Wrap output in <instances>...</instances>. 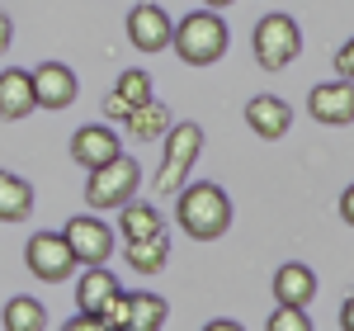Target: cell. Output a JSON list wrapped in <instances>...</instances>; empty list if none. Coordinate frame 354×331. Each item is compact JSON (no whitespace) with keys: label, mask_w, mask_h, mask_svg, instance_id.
Wrapping results in <instances>:
<instances>
[{"label":"cell","mask_w":354,"mask_h":331,"mask_svg":"<svg viewBox=\"0 0 354 331\" xmlns=\"http://www.w3.org/2000/svg\"><path fill=\"white\" fill-rule=\"evenodd\" d=\"M203 152V128L198 123H170L161 138V170H156V190L180 194L189 185V170Z\"/></svg>","instance_id":"3"},{"label":"cell","mask_w":354,"mask_h":331,"mask_svg":"<svg viewBox=\"0 0 354 331\" xmlns=\"http://www.w3.org/2000/svg\"><path fill=\"white\" fill-rule=\"evenodd\" d=\"M104 114H109V118H123V123H128V114H133V109H128V105H123V100H118V95L109 90V95H104Z\"/></svg>","instance_id":"27"},{"label":"cell","mask_w":354,"mask_h":331,"mask_svg":"<svg viewBox=\"0 0 354 331\" xmlns=\"http://www.w3.org/2000/svg\"><path fill=\"white\" fill-rule=\"evenodd\" d=\"M33 213V185L0 170V222H28Z\"/></svg>","instance_id":"17"},{"label":"cell","mask_w":354,"mask_h":331,"mask_svg":"<svg viewBox=\"0 0 354 331\" xmlns=\"http://www.w3.org/2000/svg\"><path fill=\"white\" fill-rule=\"evenodd\" d=\"M71 156H76V166L95 170V166L123 156V142H118V133H113L109 123H85V128H76V138H71Z\"/></svg>","instance_id":"11"},{"label":"cell","mask_w":354,"mask_h":331,"mask_svg":"<svg viewBox=\"0 0 354 331\" xmlns=\"http://www.w3.org/2000/svg\"><path fill=\"white\" fill-rule=\"evenodd\" d=\"M0 327L5 331H48V307L38 303V298H28V294H19V298L5 303Z\"/></svg>","instance_id":"21"},{"label":"cell","mask_w":354,"mask_h":331,"mask_svg":"<svg viewBox=\"0 0 354 331\" xmlns=\"http://www.w3.org/2000/svg\"><path fill=\"white\" fill-rule=\"evenodd\" d=\"M170 15H165L156 0H137L133 15H128V43H133L137 53H165L170 48Z\"/></svg>","instance_id":"8"},{"label":"cell","mask_w":354,"mask_h":331,"mask_svg":"<svg viewBox=\"0 0 354 331\" xmlns=\"http://www.w3.org/2000/svg\"><path fill=\"white\" fill-rule=\"evenodd\" d=\"M24 265H28V275L43 279V284H62L76 270V256H71L62 232H33L24 247Z\"/></svg>","instance_id":"6"},{"label":"cell","mask_w":354,"mask_h":331,"mask_svg":"<svg viewBox=\"0 0 354 331\" xmlns=\"http://www.w3.org/2000/svg\"><path fill=\"white\" fill-rule=\"evenodd\" d=\"M245 123H250L255 138L274 142V138H283V133L293 128V109H288L279 95H255V100L245 105Z\"/></svg>","instance_id":"12"},{"label":"cell","mask_w":354,"mask_h":331,"mask_svg":"<svg viewBox=\"0 0 354 331\" xmlns=\"http://www.w3.org/2000/svg\"><path fill=\"white\" fill-rule=\"evenodd\" d=\"M175 222L189 232L194 242H218L222 232L232 227V199L213 180L185 185V190L175 194Z\"/></svg>","instance_id":"1"},{"label":"cell","mask_w":354,"mask_h":331,"mask_svg":"<svg viewBox=\"0 0 354 331\" xmlns=\"http://www.w3.org/2000/svg\"><path fill=\"white\" fill-rule=\"evenodd\" d=\"M137 190H142V166H137L133 156H113V161L95 166L90 180H85V199H90V208H100V213L133 204Z\"/></svg>","instance_id":"4"},{"label":"cell","mask_w":354,"mask_h":331,"mask_svg":"<svg viewBox=\"0 0 354 331\" xmlns=\"http://www.w3.org/2000/svg\"><path fill=\"white\" fill-rule=\"evenodd\" d=\"M10 43H15V19L0 10V53H10Z\"/></svg>","instance_id":"28"},{"label":"cell","mask_w":354,"mask_h":331,"mask_svg":"<svg viewBox=\"0 0 354 331\" xmlns=\"http://www.w3.org/2000/svg\"><path fill=\"white\" fill-rule=\"evenodd\" d=\"M113 294H118V279H113L109 265H85L81 284H76V307L81 312H100Z\"/></svg>","instance_id":"15"},{"label":"cell","mask_w":354,"mask_h":331,"mask_svg":"<svg viewBox=\"0 0 354 331\" xmlns=\"http://www.w3.org/2000/svg\"><path fill=\"white\" fill-rule=\"evenodd\" d=\"M95 317H100V322H104L109 331H128V294L118 289V294H113V298H109L104 307H100Z\"/></svg>","instance_id":"24"},{"label":"cell","mask_w":354,"mask_h":331,"mask_svg":"<svg viewBox=\"0 0 354 331\" xmlns=\"http://www.w3.org/2000/svg\"><path fill=\"white\" fill-rule=\"evenodd\" d=\"M113 95H118V100H123L128 109H137V105H147V100H156V95H151V76H147V71H137V66L118 76V85H113Z\"/></svg>","instance_id":"22"},{"label":"cell","mask_w":354,"mask_h":331,"mask_svg":"<svg viewBox=\"0 0 354 331\" xmlns=\"http://www.w3.org/2000/svg\"><path fill=\"white\" fill-rule=\"evenodd\" d=\"M203 331H245V327H241V322H232V317H213Z\"/></svg>","instance_id":"31"},{"label":"cell","mask_w":354,"mask_h":331,"mask_svg":"<svg viewBox=\"0 0 354 331\" xmlns=\"http://www.w3.org/2000/svg\"><path fill=\"white\" fill-rule=\"evenodd\" d=\"M123 260L133 265L137 275H161L170 260V237H142V242H123Z\"/></svg>","instance_id":"16"},{"label":"cell","mask_w":354,"mask_h":331,"mask_svg":"<svg viewBox=\"0 0 354 331\" xmlns=\"http://www.w3.org/2000/svg\"><path fill=\"white\" fill-rule=\"evenodd\" d=\"M227 24H222L218 10H194V15H185L180 24H175V33H170V48H175V57L185 62V66H213V62H222V53H227Z\"/></svg>","instance_id":"2"},{"label":"cell","mask_w":354,"mask_h":331,"mask_svg":"<svg viewBox=\"0 0 354 331\" xmlns=\"http://www.w3.org/2000/svg\"><path fill=\"white\" fill-rule=\"evenodd\" d=\"M265 331H317V327H312L307 307H288V303H279V307L270 312V322H265Z\"/></svg>","instance_id":"23"},{"label":"cell","mask_w":354,"mask_h":331,"mask_svg":"<svg viewBox=\"0 0 354 331\" xmlns=\"http://www.w3.org/2000/svg\"><path fill=\"white\" fill-rule=\"evenodd\" d=\"M62 331H109V327H104L95 312H76V317H71V322H66Z\"/></svg>","instance_id":"26"},{"label":"cell","mask_w":354,"mask_h":331,"mask_svg":"<svg viewBox=\"0 0 354 331\" xmlns=\"http://www.w3.org/2000/svg\"><path fill=\"white\" fill-rule=\"evenodd\" d=\"M33 109H38V105H33V76L19 71V66L0 71V118H5V123H19V118H28Z\"/></svg>","instance_id":"14"},{"label":"cell","mask_w":354,"mask_h":331,"mask_svg":"<svg viewBox=\"0 0 354 331\" xmlns=\"http://www.w3.org/2000/svg\"><path fill=\"white\" fill-rule=\"evenodd\" d=\"M274 298L288 307H307L317 298V275H312V265H302V260H288V265H279L274 270Z\"/></svg>","instance_id":"13"},{"label":"cell","mask_w":354,"mask_h":331,"mask_svg":"<svg viewBox=\"0 0 354 331\" xmlns=\"http://www.w3.org/2000/svg\"><path fill=\"white\" fill-rule=\"evenodd\" d=\"M123 218H118V227H123V242H142V237H161L165 222H161V208H151V204H123L118 208Z\"/></svg>","instance_id":"19"},{"label":"cell","mask_w":354,"mask_h":331,"mask_svg":"<svg viewBox=\"0 0 354 331\" xmlns=\"http://www.w3.org/2000/svg\"><path fill=\"white\" fill-rule=\"evenodd\" d=\"M33 76V105L38 109H66V105H76V95H81V81H76V71L66 66V62H43L38 71H28Z\"/></svg>","instance_id":"9"},{"label":"cell","mask_w":354,"mask_h":331,"mask_svg":"<svg viewBox=\"0 0 354 331\" xmlns=\"http://www.w3.org/2000/svg\"><path fill=\"white\" fill-rule=\"evenodd\" d=\"M170 303L161 294H128V331H161Z\"/></svg>","instance_id":"20"},{"label":"cell","mask_w":354,"mask_h":331,"mask_svg":"<svg viewBox=\"0 0 354 331\" xmlns=\"http://www.w3.org/2000/svg\"><path fill=\"white\" fill-rule=\"evenodd\" d=\"M128 138L137 142H161L165 138V128H170V109H165L161 100H147V105H137L133 114H128Z\"/></svg>","instance_id":"18"},{"label":"cell","mask_w":354,"mask_h":331,"mask_svg":"<svg viewBox=\"0 0 354 331\" xmlns=\"http://www.w3.org/2000/svg\"><path fill=\"white\" fill-rule=\"evenodd\" d=\"M208 10H227V5H236V0H203Z\"/></svg>","instance_id":"32"},{"label":"cell","mask_w":354,"mask_h":331,"mask_svg":"<svg viewBox=\"0 0 354 331\" xmlns=\"http://www.w3.org/2000/svg\"><path fill=\"white\" fill-rule=\"evenodd\" d=\"M307 114L326 128H345L354 123V81H326L307 90Z\"/></svg>","instance_id":"10"},{"label":"cell","mask_w":354,"mask_h":331,"mask_svg":"<svg viewBox=\"0 0 354 331\" xmlns=\"http://www.w3.org/2000/svg\"><path fill=\"white\" fill-rule=\"evenodd\" d=\"M335 76H340V81H354V38L335 53Z\"/></svg>","instance_id":"25"},{"label":"cell","mask_w":354,"mask_h":331,"mask_svg":"<svg viewBox=\"0 0 354 331\" xmlns=\"http://www.w3.org/2000/svg\"><path fill=\"white\" fill-rule=\"evenodd\" d=\"M340 331H354V294L340 303Z\"/></svg>","instance_id":"30"},{"label":"cell","mask_w":354,"mask_h":331,"mask_svg":"<svg viewBox=\"0 0 354 331\" xmlns=\"http://www.w3.org/2000/svg\"><path fill=\"white\" fill-rule=\"evenodd\" d=\"M66 247L76 256V265H104L118 247V237H113V227L104 218H95V213H76V218L66 222Z\"/></svg>","instance_id":"7"},{"label":"cell","mask_w":354,"mask_h":331,"mask_svg":"<svg viewBox=\"0 0 354 331\" xmlns=\"http://www.w3.org/2000/svg\"><path fill=\"white\" fill-rule=\"evenodd\" d=\"M250 48H255V62H260L265 71H283V66H293L298 53H302L298 19H293V15H265V19L255 24Z\"/></svg>","instance_id":"5"},{"label":"cell","mask_w":354,"mask_h":331,"mask_svg":"<svg viewBox=\"0 0 354 331\" xmlns=\"http://www.w3.org/2000/svg\"><path fill=\"white\" fill-rule=\"evenodd\" d=\"M340 218H345V222L354 227V185H350L345 194H340Z\"/></svg>","instance_id":"29"}]
</instances>
